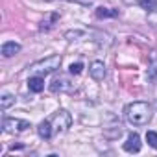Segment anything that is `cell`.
Segmentation results:
<instances>
[{"label": "cell", "instance_id": "6da1fadb", "mask_svg": "<svg viewBox=\"0 0 157 157\" xmlns=\"http://www.w3.org/2000/svg\"><path fill=\"white\" fill-rule=\"evenodd\" d=\"M151 105L148 102H131L126 107V118L133 126H144L151 120Z\"/></svg>", "mask_w": 157, "mask_h": 157}, {"label": "cell", "instance_id": "7a4b0ae2", "mask_svg": "<svg viewBox=\"0 0 157 157\" xmlns=\"http://www.w3.org/2000/svg\"><path fill=\"white\" fill-rule=\"evenodd\" d=\"M59 67H61V56H50V57H44V59L30 65V72L39 74V76H46V74L56 72Z\"/></svg>", "mask_w": 157, "mask_h": 157}, {"label": "cell", "instance_id": "3957f363", "mask_svg": "<svg viewBox=\"0 0 157 157\" xmlns=\"http://www.w3.org/2000/svg\"><path fill=\"white\" fill-rule=\"evenodd\" d=\"M50 122H52L54 133H63V131H67V129L70 128L72 117H70V113H68L67 109H59V111L50 118Z\"/></svg>", "mask_w": 157, "mask_h": 157}, {"label": "cell", "instance_id": "277c9868", "mask_svg": "<svg viewBox=\"0 0 157 157\" xmlns=\"http://www.w3.org/2000/svg\"><path fill=\"white\" fill-rule=\"evenodd\" d=\"M2 128L6 133H21V131H26L30 128V122L21 120V118H4Z\"/></svg>", "mask_w": 157, "mask_h": 157}, {"label": "cell", "instance_id": "5b68a950", "mask_svg": "<svg viewBox=\"0 0 157 157\" xmlns=\"http://www.w3.org/2000/svg\"><path fill=\"white\" fill-rule=\"evenodd\" d=\"M89 74L94 82H102L105 78V65L102 61H93L91 67H89Z\"/></svg>", "mask_w": 157, "mask_h": 157}, {"label": "cell", "instance_id": "8992f818", "mask_svg": "<svg viewBox=\"0 0 157 157\" xmlns=\"http://www.w3.org/2000/svg\"><path fill=\"white\" fill-rule=\"evenodd\" d=\"M140 137L137 135V133H131L129 137H128V140L124 142V150L126 151H129V153H137V151H140Z\"/></svg>", "mask_w": 157, "mask_h": 157}, {"label": "cell", "instance_id": "52a82bcc", "mask_svg": "<svg viewBox=\"0 0 157 157\" xmlns=\"http://www.w3.org/2000/svg\"><path fill=\"white\" fill-rule=\"evenodd\" d=\"M28 89H30L32 93H41V91L44 89V78L39 76V74L32 76L30 80H28Z\"/></svg>", "mask_w": 157, "mask_h": 157}, {"label": "cell", "instance_id": "ba28073f", "mask_svg": "<svg viewBox=\"0 0 157 157\" xmlns=\"http://www.w3.org/2000/svg\"><path fill=\"white\" fill-rule=\"evenodd\" d=\"M19 52H21V44L15 43V41H8V43L2 44V56H4V57H13V56H17Z\"/></svg>", "mask_w": 157, "mask_h": 157}, {"label": "cell", "instance_id": "9c48e42d", "mask_svg": "<svg viewBox=\"0 0 157 157\" xmlns=\"http://www.w3.org/2000/svg\"><path fill=\"white\" fill-rule=\"evenodd\" d=\"M37 133H39V137L41 139H50L52 135H54V128H52V122L50 120H43L41 124H39V128H37Z\"/></svg>", "mask_w": 157, "mask_h": 157}, {"label": "cell", "instance_id": "30bf717a", "mask_svg": "<svg viewBox=\"0 0 157 157\" xmlns=\"http://www.w3.org/2000/svg\"><path fill=\"white\" fill-rule=\"evenodd\" d=\"M68 89H70V83H68L67 78H56L50 85L52 93H61V91H68Z\"/></svg>", "mask_w": 157, "mask_h": 157}, {"label": "cell", "instance_id": "8fae6325", "mask_svg": "<svg viewBox=\"0 0 157 157\" xmlns=\"http://www.w3.org/2000/svg\"><path fill=\"white\" fill-rule=\"evenodd\" d=\"M157 78V50L150 56V65H148V80H155Z\"/></svg>", "mask_w": 157, "mask_h": 157}, {"label": "cell", "instance_id": "7c38bea8", "mask_svg": "<svg viewBox=\"0 0 157 157\" xmlns=\"http://www.w3.org/2000/svg\"><path fill=\"white\" fill-rule=\"evenodd\" d=\"M118 10H107V8H98L96 10V17L98 19H105V17H117Z\"/></svg>", "mask_w": 157, "mask_h": 157}, {"label": "cell", "instance_id": "4fadbf2b", "mask_svg": "<svg viewBox=\"0 0 157 157\" xmlns=\"http://www.w3.org/2000/svg\"><path fill=\"white\" fill-rule=\"evenodd\" d=\"M57 21H59V15H57V13H52L50 19H46V21L41 22V30H50V28L54 26V22H57Z\"/></svg>", "mask_w": 157, "mask_h": 157}, {"label": "cell", "instance_id": "5bb4252c", "mask_svg": "<svg viewBox=\"0 0 157 157\" xmlns=\"http://www.w3.org/2000/svg\"><path fill=\"white\" fill-rule=\"evenodd\" d=\"M13 104H15V96H11V94H4L2 98H0V107L2 109H8Z\"/></svg>", "mask_w": 157, "mask_h": 157}, {"label": "cell", "instance_id": "9a60e30c", "mask_svg": "<svg viewBox=\"0 0 157 157\" xmlns=\"http://www.w3.org/2000/svg\"><path fill=\"white\" fill-rule=\"evenodd\" d=\"M140 8L142 10H146V11H153L155 8H157V0H140Z\"/></svg>", "mask_w": 157, "mask_h": 157}, {"label": "cell", "instance_id": "2e32d148", "mask_svg": "<svg viewBox=\"0 0 157 157\" xmlns=\"http://www.w3.org/2000/svg\"><path fill=\"white\" fill-rule=\"evenodd\" d=\"M146 140H148V144H150L151 148L157 150V133H155V131H148V133H146Z\"/></svg>", "mask_w": 157, "mask_h": 157}, {"label": "cell", "instance_id": "e0dca14e", "mask_svg": "<svg viewBox=\"0 0 157 157\" xmlns=\"http://www.w3.org/2000/svg\"><path fill=\"white\" fill-rule=\"evenodd\" d=\"M82 70H83V65H82V63H72V65H70V68H68V72H70V74H74V76L82 74Z\"/></svg>", "mask_w": 157, "mask_h": 157}, {"label": "cell", "instance_id": "ac0fdd59", "mask_svg": "<svg viewBox=\"0 0 157 157\" xmlns=\"http://www.w3.org/2000/svg\"><path fill=\"white\" fill-rule=\"evenodd\" d=\"M82 33H83V32H67V33H65V37L72 41V37H80Z\"/></svg>", "mask_w": 157, "mask_h": 157}]
</instances>
